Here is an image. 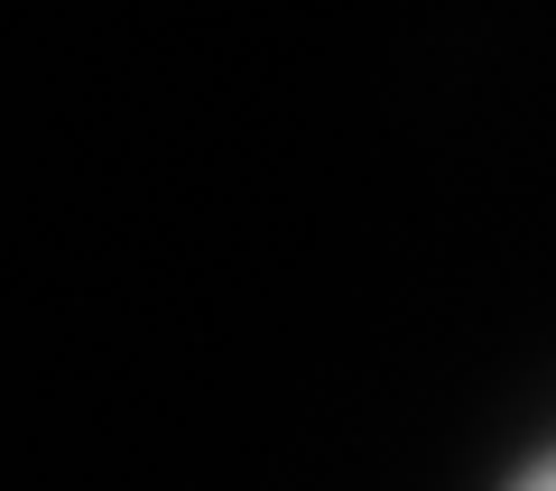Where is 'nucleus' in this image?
Listing matches in <instances>:
<instances>
[{
  "mask_svg": "<svg viewBox=\"0 0 556 491\" xmlns=\"http://www.w3.org/2000/svg\"><path fill=\"white\" fill-rule=\"evenodd\" d=\"M492 491H556V436H538V445H519L510 464H501Z\"/></svg>",
  "mask_w": 556,
  "mask_h": 491,
  "instance_id": "obj_1",
  "label": "nucleus"
}]
</instances>
